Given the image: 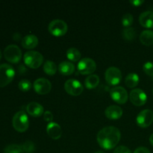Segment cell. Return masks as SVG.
Segmentation results:
<instances>
[{
    "mask_svg": "<svg viewBox=\"0 0 153 153\" xmlns=\"http://www.w3.org/2000/svg\"><path fill=\"white\" fill-rule=\"evenodd\" d=\"M139 22L143 27L146 28H153V12L145 11L143 12L139 16Z\"/></svg>",
    "mask_w": 153,
    "mask_h": 153,
    "instance_id": "17",
    "label": "cell"
},
{
    "mask_svg": "<svg viewBox=\"0 0 153 153\" xmlns=\"http://www.w3.org/2000/svg\"><path fill=\"white\" fill-rule=\"evenodd\" d=\"M100 77L97 75H90L88 77L86 78L85 81V85L88 89H94L97 88L100 84Z\"/></svg>",
    "mask_w": 153,
    "mask_h": 153,
    "instance_id": "21",
    "label": "cell"
},
{
    "mask_svg": "<svg viewBox=\"0 0 153 153\" xmlns=\"http://www.w3.org/2000/svg\"><path fill=\"white\" fill-rule=\"evenodd\" d=\"M111 98L118 104H125L128 99V93L126 90L123 87L117 86L112 88L110 91Z\"/></svg>",
    "mask_w": 153,
    "mask_h": 153,
    "instance_id": "10",
    "label": "cell"
},
{
    "mask_svg": "<svg viewBox=\"0 0 153 153\" xmlns=\"http://www.w3.org/2000/svg\"><path fill=\"white\" fill-rule=\"evenodd\" d=\"M12 124L16 131L19 132H25L29 126L28 115L23 111L16 112L12 120Z\"/></svg>",
    "mask_w": 153,
    "mask_h": 153,
    "instance_id": "2",
    "label": "cell"
},
{
    "mask_svg": "<svg viewBox=\"0 0 153 153\" xmlns=\"http://www.w3.org/2000/svg\"><path fill=\"white\" fill-rule=\"evenodd\" d=\"M18 88L21 91L27 92L29 91L31 88V83L29 80L27 79H22L18 84Z\"/></svg>",
    "mask_w": 153,
    "mask_h": 153,
    "instance_id": "28",
    "label": "cell"
},
{
    "mask_svg": "<svg viewBox=\"0 0 153 153\" xmlns=\"http://www.w3.org/2000/svg\"><path fill=\"white\" fill-rule=\"evenodd\" d=\"M4 57L8 62L17 64L22 58V51L16 45H9L4 49Z\"/></svg>",
    "mask_w": 153,
    "mask_h": 153,
    "instance_id": "5",
    "label": "cell"
},
{
    "mask_svg": "<svg viewBox=\"0 0 153 153\" xmlns=\"http://www.w3.org/2000/svg\"><path fill=\"white\" fill-rule=\"evenodd\" d=\"M149 142H150L151 145H152V146H153V133H152V134H151L150 137H149Z\"/></svg>",
    "mask_w": 153,
    "mask_h": 153,
    "instance_id": "37",
    "label": "cell"
},
{
    "mask_svg": "<svg viewBox=\"0 0 153 153\" xmlns=\"http://www.w3.org/2000/svg\"><path fill=\"white\" fill-rule=\"evenodd\" d=\"M114 153H131V150L125 146H119L114 149Z\"/></svg>",
    "mask_w": 153,
    "mask_h": 153,
    "instance_id": "31",
    "label": "cell"
},
{
    "mask_svg": "<svg viewBox=\"0 0 153 153\" xmlns=\"http://www.w3.org/2000/svg\"><path fill=\"white\" fill-rule=\"evenodd\" d=\"M134 18L131 13H126L123 15L122 19V24L126 28H129L132 25Z\"/></svg>",
    "mask_w": 153,
    "mask_h": 153,
    "instance_id": "29",
    "label": "cell"
},
{
    "mask_svg": "<svg viewBox=\"0 0 153 153\" xmlns=\"http://www.w3.org/2000/svg\"><path fill=\"white\" fill-rule=\"evenodd\" d=\"M125 83L126 86L129 88H134L138 85L139 76L134 73H131L126 76L125 79Z\"/></svg>",
    "mask_w": 153,
    "mask_h": 153,
    "instance_id": "22",
    "label": "cell"
},
{
    "mask_svg": "<svg viewBox=\"0 0 153 153\" xmlns=\"http://www.w3.org/2000/svg\"><path fill=\"white\" fill-rule=\"evenodd\" d=\"M67 58L70 62H77L81 59V52L76 48L71 47L67 51Z\"/></svg>",
    "mask_w": 153,
    "mask_h": 153,
    "instance_id": "23",
    "label": "cell"
},
{
    "mask_svg": "<svg viewBox=\"0 0 153 153\" xmlns=\"http://www.w3.org/2000/svg\"><path fill=\"white\" fill-rule=\"evenodd\" d=\"M15 76L14 69L8 64L0 65V88H4L13 81Z\"/></svg>",
    "mask_w": 153,
    "mask_h": 153,
    "instance_id": "4",
    "label": "cell"
},
{
    "mask_svg": "<svg viewBox=\"0 0 153 153\" xmlns=\"http://www.w3.org/2000/svg\"><path fill=\"white\" fill-rule=\"evenodd\" d=\"M22 149L21 145L10 144L4 149V153H22Z\"/></svg>",
    "mask_w": 153,
    "mask_h": 153,
    "instance_id": "27",
    "label": "cell"
},
{
    "mask_svg": "<svg viewBox=\"0 0 153 153\" xmlns=\"http://www.w3.org/2000/svg\"><path fill=\"white\" fill-rule=\"evenodd\" d=\"M26 111L28 114L34 117H38L44 113L43 105L36 102H31L28 103L26 106Z\"/></svg>",
    "mask_w": 153,
    "mask_h": 153,
    "instance_id": "16",
    "label": "cell"
},
{
    "mask_svg": "<svg viewBox=\"0 0 153 153\" xmlns=\"http://www.w3.org/2000/svg\"><path fill=\"white\" fill-rule=\"evenodd\" d=\"M105 77V80L108 84H109L110 85H113V86H116L121 82L122 73L117 67H111L106 70Z\"/></svg>",
    "mask_w": 153,
    "mask_h": 153,
    "instance_id": "9",
    "label": "cell"
},
{
    "mask_svg": "<svg viewBox=\"0 0 153 153\" xmlns=\"http://www.w3.org/2000/svg\"><path fill=\"white\" fill-rule=\"evenodd\" d=\"M1 51H0V60H1Z\"/></svg>",
    "mask_w": 153,
    "mask_h": 153,
    "instance_id": "39",
    "label": "cell"
},
{
    "mask_svg": "<svg viewBox=\"0 0 153 153\" xmlns=\"http://www.w3.org/2000/svg\"><path fill=\"white\" fill-rule=\"evenodd\" d=\"M97 64L93 59L85 58L80 60L78 64V71L82 75H90L95 72Z\"/></svg>",
    "mask_w": 153,
    "mask_h": 153,
    "instance_id": "7",
    "label": "cell"
},
{
    "mask_svg": "<svg viewBox=\"0 0 153 153\" xmlns=\"http://www.w3.org/2000/svg\"><path fill=\"white\" fill-rule=\"evenodd\" d=\"M57 70V66L53 61H49V60H47V61H45L44 64H43V71L45 72V73L49 76H53L56 73Z\"/></svg>",
    "mask_w": 153,
    "mask_h": 153,
    "instance_id": "24",
    "label": "cell"
},
{
    "mask_svg": "<svg viewBox=\"0 0 153 153\" xmlns=\"http://www.w3.org/2000/svg\"><path fill=\"white\" fill-rule=\"evenodd\" d=\"M140 40L145 46H151L153 44V31L151 30H145L140 33Z\"/></svg>",
    "mask_w": 153,
    "mask_h": 153,
    "instance_id": "20",
    "label": "cell"
},
{
    "mask_svg": "<svg viewBox=\"0 0 153 153\" xmlns=\"http://www.w3.org/2000/svg\"><path fill=\"white\" fill-rule=\"evenodd\" d=\"M34 90L40 95H46L52 90V84L48 79L39 78L34 82Z\"/></svg>",
    "mask_w": 153,
    "mask_h": 153,
    "instance_id": "13",
    "label": "cell"
},
{
    "mask_svg": "<svg viewBox=\"0 0 153 153\" xmlns=\"http://www.w3.org/2000/svg\"><path fill=\"white\" fill-rule=\"evenodd\" d=\"M48 30L55 37H61L67 33L68 30L67 24L61 19H54L49 23Z\"/></svg>",
    "mask_w": 153,
    "mask_h": 153,
    "instance_id": "6",
    "label": "cell"
},
{
    "mask_svg": "<svg viewBox=\"0 0 153 153\" xmlns=\"http://www.w3.org/2000/svg\"><path fill=\"white\" fill-rule=\"evenodd\" d=\"M134 153H150V151L148 148L144 147V146H140V147L137 148L134 150Z\"/></svg>",
    "mask_w": 153,
    "mask_h": 153,
    "instance_id": "33",
    "label": "cell"
},
{
    "mask_svg": "<svg viewBox=\"0 0 153 153\" xmlns=\"http://www.w3.org/2000/svg\"><path fill=\"white\" fill-rule=\"evenodd\" d=\"M143 70L144 73L148 76L153 78V63L152 62H146L145 63L143 67Z\"/></svg>",
    "mask_w": 153,
    "mask_h": 153,
    "instance_id": "30",
    "label": "cell"
},
{
    "mask_svg": "<svg viewBox=\"0 0 153 153\" xmlns=\"http://www.w3.org/2000/svg\"><path fill=\"white\" fill-rule=\"evenodd\" d=\"M130 101L136 106H142L146 104L147 101V96L143 90L140 88L131 90L129 94Z\"/></svg>",
    "mask_w": 153,
    "mask_h": 153,
    "instance_id": "12",
    "label": "cell"
},
{
    "mask_svg": "<svg viewBox=\"0 0 153 153\" xmlns=\"http://www.w3.org/2000/svg\"><path fill=\"white\" fill-rule=\"evenodd\" d=\"M38 44V38L34 34H27L22 38V46L26 49H32Z\"/></svg>",
    "mask_w": 153,
    "mask_h": 153,
    "instance_id": "18",
    "label": "cell"
},
{
    "mask_svg": "<svg viewBox=\"0 0 153 153\" xmlns=\"http://www.w3.org/2000/svg\"><path fill=\"white\" fill-rule=\"evenodd\" d=\"M13 38L15 40H19V39L21 38V35L19 34H18V33H15L13 36Z\"/></svg>",
    "mask_w": 153,
    "mask_h": 153,
    "instance_id": "36",
    "label": "cell"
},
{
    "mask_svg": "<svg viewBox=\"0 0 153 153\" xmlns=\"http://www.w3.org/2000/svg\"><path fill=\"white\" fill-rule=\"evenodd\" d=\"M47 134L53 140H58L61 138L62 135V129L59 124L55 122H51L46 126Z\"/></svg>",
    "mask_w": 153,
    "mask_h": 153,
    "instance_id": "14",
    "label": "cell"
},
{
    "mask_svg": "<svg viewBox=\"0 0 153 153\" xmlns=\"http://www.w3.org/2000/svg\"><path fill=\"white\" fill-rule=\"evenodd\" d=\"M64 90L70 95L77 97L82 94L84 88L79 81L76 79H69L64 84Z\"/></svg>",
    "mask_w": 153,
    "mask_h": 153,
    "instance_id": "8",
    "label": "cell"
},
{
    "mask_svg": "<svg viewBox=\"0 0 153 153\" xmlns=\"http://www.w3.org/2000/svg\"><path fill=\"white\" fill-rule=\"evenodd\" d=\"M144 2L143 1H140V0H134V1H130V3L131 4H133L134 6H140V4H142Z\"/></svg>",
    "mask_w": 153,
    "mask_h": 153,
    "instance_id": "35",
    "label": "cell"
},
{
    "mask_svg": "<svg viewBox=\"0 0 153 153\" xmlns=\"http://www.w3.org/2000/svg\"><path fill=\"white\" fill-rule=\"evenodd\" d=\"M24 63L27 67L31 69L39 68L43 62V57L37 51H28L23 56Z\"/></svg>",
    "mask_w": 153,
    "mask_h": 153,
    "instance_id": "3",
    "label": "cell"
},
{
    "mask_svg": "<svg viewBox=\"0 0 153 153\" xmlns=\"http://www.w3.org/2000/svg\"><path fill=\"white\" fill-rule=\"evenodd\" d=\"M26 71H27L26 68H25V66L22 65V64H20V65L18 67V72H19V74H22V73H24Z\"/></svg>",
    "mask_w": 153,
    "mask_h": 153,
    "instance_id": "34",
    "label": "cell"
},
{
    "mask_svg": "<svg viewBox=\"0 0 153 153\" xmlns=\"http://www.w3.org/2000/svg\"><path fill=\"white\" fill-rule=\"evenodd\" d=\"M43 119L45 120V121L46 122H52V120H53V114L51 111H46L43 113Z\"/></svg>",
    "mask_w": 153,
    "mask_h": 153,
    "instance_id": "32",
    "label": "cell"
},
{
    "mask_svg": "<svg viewBox=\"0 0 153 153\" xmlns=\"http://www.w3.org/2000/svg\"><path fill=\"white\" fill-rule=\"evenodd\" d=\"M136 123L141 128H147L153 123V111L149 109L141 111L136 117Z\"/></svg>",
    "mask_w": 153,
    "mask_h": 153,
    "instance_id": "11",
    "label": "cell"
},
{
    "mask_svg": "<svg viewBox=\"0 0 153 153\" xmlns=\"http://www.w3.org/2000/svg\"><path fill=\"white\" fill-rule=\"evenodd\" d=\"M21 146H22V152L25 153H33L35 151L36 149L35 144H34V142L30 141V140H28V141L22 143Z\"/></svg>",
    "mask_w": 153,
    "mask_h": 153,
    "instance_id": "26",
    "label": "cell"
},
{
    "mask_svg": "<svg viewBox=\"0 0 153 153\" xmlns=\"http://www.w3.org/2000/svg\"><path fill=\"white\" fill-rule=\"evenodd\" d=\"M106 117L111 120L120 119L123 115V109L117 105H111L105 111Z\"/></svg>",
    "mask_w": 153,
    "mask_h": 153,
    "instance_id": "15",
    "label": "cell"
},
{
    "mask_svg": "<svg viewBox=\"0 0 153 153\" xmlns=\"http://www.w3.org/2000/svg\"><path fill=\"white\" fill-rule=\"evenodd\" d=\"M75 65L70 61H63L58 66V70L64 76H70L75 72Z\"/></svg>",
    "mask_w": 153,
    "mask_h": 153,
    "instance_id": "19",
    "label": "cell"
},
{
    "mask_svg": "<svg viewBox=\"0 0 153 153\" xmlns=\"http://www.w3.org/2000/svg\"><path fill=\"white\" fill-rule=\"evenodd\" d=\"M121 134L119 128L107 126L100 130L97 134V142L102 149L110 150L117 146L120 140Z\"/></svg>",
    "mask_w": 153,
    "mask_h": 153,
    "instance_id": "1",
    "label": "cell"
},
{
    "mask_svg": "<svg viewBox=\"0 0 153 153\" xmlns=\"http://www.w3.org/2000/svg\"><path fill=\"white\" fill-rule=\"evenodd\" d=\"M95 153H105V152H102V151H97V152H96Z\"/></svg>",
    "mask_w": 153,
    "mask_h": 153,
    "instance_id": "38",
    "label": "cell"
},
{
    "mask_svg": "<svg viewBox=\"0 0 153 153\" xmlns=\"http://www.w3.org/2000/svg\"><path fill=\"white\" fill-rule=\"evenodd\" d=\"M122 36L127 41H132L136 37V31L135 29L132 27L129 28H126L123 30Z\"/></svg>",
    "mask_w": 153,
    "mask_h": 153,
    "instance_id": "25",
    "label": "cell"
}]
</instances>
